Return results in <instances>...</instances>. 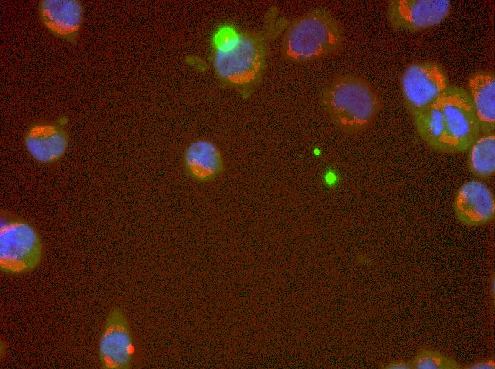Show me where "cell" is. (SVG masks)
Masks as SVG:
<instances>
[{
	"instance_id": "e0dca14e",
	"label": "cell",
	"mask_w": 495,
	"mask_h": 369,
	"mask_svg": "<svg viewBox=\"0 0 495 369\" xmlns=\"http://www.w3.org/2000/svg\"><path fill=\"white\" fill-rule=\"evenodd\" d=\"M240 31L231 26H222L213 33L212 46L213 52H222L229 49L236 41Z\"/></svg>"
},
{
	"instance_id": "6da1fadb",
	"label": "cell",
	"mask_w": 495,
	"mask_h": 369,
	"mask_svg": "<svg viewBox=\"0 0 495 369\" xmlns=\"http://www.w3.org/2000/svg\"><path fill=\"white\" fill-rule=\"evenodd\" d=\"M321 106L342 132L356 135L368 129L381 109L378 93L363 77L340 75L322 90Z\"/></svg>"
},
{
	"instance_id": "9a60e30c",
	"label": "cell",
	"mask_w": 495,
	"mask_h": 369,
	"mask_svg": "<svg viewBox=\"0 0 495 369\" xmlns=\"http://www.w3.org/2000/svg\"><path fill=\"white\" fill-rule=\"evenodd\" d=\"M467 167L471 173L488 178L495 172V134L479 136L468 150Z\"/></svg>"
},
{
	"instance_id": "5bb4252c",
	"label": "cell",
	"mask_w": 495,
	"mask_h": 369,
	"mask_svg": "<svg viewBox=\"0 0 495 369\" xmlns=\"http://www.w3.org/2000/svg\"><path fill=\"white\" fill-rule=\"evenodd\" d=\"M412 117L418 135L428 146L434 150L449 153L439 99Z\"/></svg>"
},
{
	"instance_id": "3957f363",
	"label": "cell",
	"mask_w": 495,
	"mask_h": 369,
	"mask_svg": "<svg viewBox=\"0 0 495 369\" xmlns=\"http://www.w3.org/2000/svg\"><path fill=\"white\" fill-rule=\"evenodd\" d=\"M339 21L328 9L318 8L293 19L282 41L284 57L292 62H308L337 53L344 43Z\"/></svg>"
},
{
	"instance_id": "7a4b0ae2",
	"label": "cell",
	"mask_w": 495,
	"mask_h": 369,
	"mask_svg": "<svg viewBox=\"0 0 495 369\" xmlns=\"http://www.w3.org/2000/svg\"><path fill=\"white\" fill-rule=\"evenodd\" d=\"M275 28L240 31L229 49L213 52V67L220 81L243 97L260 83L267 65L268 45Z\"/></svg>"
},
{
	"instance_id": "8fae6325",
	"label": "cell",
	"mask_w": 495,
	"mask_h": 369,
	"mask_svg": "<svg viewBox=\"0 0 495 369\" xmlns=\"http://www.w3.org/2000/svg\"><path fill=\"white\" fill-rule=\"evenodd\" d=\"M23 143L30 155L36 161L50 164L59 160L69 145V135L60 124L37 121L26 129Z\"/></svg>"
},
{
	"instance_id": "7c38bea8",
	"label": "cell",
	"mask_w": 495,
	"mask_h": 369,
	"mask_svg": "<svg viewBox=\"0 0 495 369\" xmlns=\"http://www.w3.org/2000/svg\"><path fill=\"white\" fill-rule=\"evenodd\" d=\"M183 161L186 175L201 183L214 180L223 170V160L218 148L207 140H197L189 144Z\"/></svg>"
},
{
	"instance_id": "30bf717a",
	"label": "cell",
	"mask_w": 495,
	"mask_h": 369,
	"mask_svg": "<svg viewBox=\"0 0 495 369\" xmlns=\"http://www.w3.org/2000/svg\"><path fill=\"white\" fill-rule=\"evenodd\" d=\"M38 13L43 25L55 37L75 43L83 20L78 0H41Z\"/></svg>"
},
{
	"instance_id": "2e32d148",
	"label": "cell",
	"mask_w": 495,
	"mask_h": 369,
	"mask_svg": "<svg viewBox=\"0 0 495 369\" xmlns=\"http://www.w3.org/2000/svg\"><path fill=\"white\" fill-rule=\"evenodd\" d=\"M415 369H459L461 365L454 359L436 350L422 349L411 362Z\"/></svg>"
},
{
	"instance_id": "d6986e66",
	"label": "cell",
	"mask_w": 495,
	"mask_h": 369,
	"mask_svg": "<svg viewBox=\"0 0 495 369\" xmlns=\"http://www.w3.org/2000/svg\"><path fill=\"white\" fill-rule=\"evenodd\" d=\"M385 368L388 369H410L412 368L411 362H407L405 360H394L387 365Z\"/></svg>"
},
{
	"instance_id": "5b68a950",
	"label": "cell",
	"mask_w": 495,
	"mask_h": 369,
	"mask_svg": "<svg viewBox=\"0 0 495 369\" xmlns=\"http://www.w3.org/2000/svg\"><path fill=\"white\" fill-rule=\"evenodd\" d=\"M449 153L468 151L480 136L478 118L467 90L449 85L439 99Z\"/></svg>"
},
{
	"instance_id": "ac0fdd59",
	"label": "cell",
	"mask_w": 495,
	"mask_h": 369,
	"mask_svg": "<svg viewBox=\"0 0 495 369\" xmlns=\"http://www.w3.org/2000/svg\"><path fill=\"white\" fill-rule=\"evenodd\" d=\"M469 368L472 369H494L495 363L492 359L479 360L471 365Z\"/></svg>"
},
{
	"instance_id": "277c9868",
	"label": "cell",
	"mask_w": 495,
	"mask_h": 369,
	"mask_svg": "<svg viewBox=\"0 0 495 369\" xmlns=\"http://www.w3.org/2000/svg\"><path fill=\"white\" fill-rule=\"evenodd\" d=\"M42 255V241L33 226L18 216L1 211V271L11 275L28 273L38 265Z\"/></svg>"
},
{
	"instance_id": "9c48e42d",
	"label": "cell",
	"mask_w": 495,
	"mask_h": 369,
	"mask_svg": "<svg viewBox=\"0 0 495 369\" xmlns=\"http://www.w3.org/2000/svg\"><path fill=\"white\" fill-rule=\"evenodd\" d=\"M453 209L458 221L467 226H480L495 216V199L491 189L483 182L471 180L457 190Z\"/></svg>"
},
{
	"instance_id": "52a82bcc",
	"label": "cell",
	"mask_w": 495,
	"mask_h": 369,
	"mask_svg": "<svg viewBox=\"0 0 495 369\" xmlns=\"http://www.w3.org/2000/svg\"><path fill=\"white\" fill-rule=\"evenodd\" d=\"M451 11L449 0H390L387 19L395 29L417 32L439 25Z\"/></svg>"
},
{
	"instance_id": "4fadbf2b",
	"label": "cell",
	"mask_w": 495,
	"mask_h": 369,
	"mask_svg": "<svg viewBox=\"0 0 495 369\" xmlns=\"http://www.w3.org/2000/svg\"><path fill=\"white\" fill-rule=\"evenodd\" d=\"M468 92L478 118L480 133L483 135L494 133V72L489 70H481L472 73L468 79Z\"/></svg>"
},
{
	"instance_id": "ba28073f",
	"label": "cell",
	"mask_w": 495,
	"mask_h": 369,
	"mask_svg": "<svg viewBox=\"0 0 495 369\" xmlns=\"http://www.w3.org/2000/svg\"><path fill=\"white\" fill-rule=\"evenodd\" d=\"M134 346L127 316L119 307L109 312L98 348L101 366L105 369L131 368Z\"/></svg>"
},
{
	"instance_id": "8992f818",
	"label": "cell",
	"mask_w": 495,
	"mask_h": 369,
	"mask_svg": "<svg viewBox=\"0 0 495 369\" xmlns=\"http://www.w3.org/2000/svg\"><path fill=\"white\" fill-rule=\"evenodd\" d=\"M400 82L404 104L412 116L435 103L450 85L445 68L431 60L407 66Z\"/></svg>"
}]
</instances>
